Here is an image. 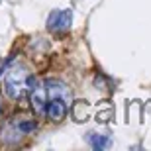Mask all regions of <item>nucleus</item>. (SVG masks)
Instances as JSON below:
<instances>
[{
  "mask_svg": "<svg viewBox=\"0 0 151 151\" xmlns=\"http://www.w3.org/2000/svg\"><path fill=\"white\" fill-rule=\"evenodd\" d=\"M71 116H73L75 122H86L90 116V104L84 100H75L71 102Z\"/></svg>",
  "mask_w": 151,
  "mask_h": 151,
  "instance_id": "39448f33",
  "label": "nucleus"
},
{
  "mask_svg": "<svg viewBox=\"0 0 151 151\" xmlns=\"http://www.w3.org/2000/svg\"><path fill=\"white\" fill-rule=\"evenodd\" d=\"M112 116H114V108L112 106H106L104 110H98L96 120H98V122H108V120H112Z\"/></svg>",
  "mask_w": 151,
  "mask_h": 151,
  "instance_id": "0eeeda50",
  "label": "nucleus"
},
{
  "mask_svg": "<svg viewBox=\"0 0 151 151\" xmlns=\"http://www.w3.org/2000/svg\"><path fill=\"white\" fill-rule=\"evenodd\" d=\"M35 129H37V122H35L34 118L16 116V118H12V120H8V124L4 126V129H2V139L6 143H18L24 135L32 134Z\"/></svg>",
  "mask_w": 151,
  "mask_h": 151,
  "instance_id": "7ed1b4c3",
  "label": "nucleus"
},
{
  "mask_svg": "<svg viewBox=\"0 0 151 151\" xmlns=\"http://www.w3.org/2000/svg\"><path fill=\"white\" fill-rule=\"evenodd\" d=\"M2 88L14 100H22L24 96H28V90H29L28 69L20 63H14L10 67H6L4 75H2Z\"/></svg>",
  "mask_w": 151,
  "mask_h": 151,
  "instance_id": "f03ea898",
  "label": "nucleus"
},
{
  "mask_svg": "<svg viewBox=\"0 0 151 151\" xmlns=\"http://www.w3.org/2000/svg\"><path fill=\"white\" fill-rule=\"evenodd\" d=\"M41 83H43L45 92V116L55 124L63 122L67 116L69 106H71V100H73L71 88L65 83L55 81V78H47Z\"/></svg>",
  "mask_w": 151,
  "mask_h": 151,
  "instance_id": "f257e3e1",
  "label": "nucleus"
},
{
  "mask_svg": "<svg viewBox=\"0 0 151 151\" xmlns=\"http://www.w3.org/2000/svg\"><path fill=\"white\" fill-rule=\"evenodd\" d=\"M71 24H73V12L69 10H55L51 12L49 18H47V28L49 32H57V34H63V32H67L71 28Z\"/></svg>",
  "mask_w": 151,
  "mask_h": 151,
  "instance_id": "20e7f679",
  "label": "nucleus"
},
{
  "mask_svg": "<svg viewBox=\"0 0 151 151\" xmlns=\"http://www.w3.org/2000/svg\"><path fill=\"white\" fill-rule=\"evenodd\" d=\"M0 112H2V94H0Z\"/></svg>",
  "mask_w": 151,
  "mask_h": 151,
  "instance_id": "6e6552de",
  "label": "nucleus"
},
{
  "mask_svg": "<svg viewBox=\"0 0 151 151\" xmlns=\"http://www.w3.org/2000/svg\"><path fill=\"white\" fill-rule=\"evenodd\" d=\"M86 139H88L90 147L96 151H102L106 149V147H110V143H112V139H110V135H104V134H86Z\"/></svg>",
  "mask_w": 151,
  "mask_h": 151,
  "instance_id": "423d86ee",
  "label": "nucleus"
}]
</instances>
